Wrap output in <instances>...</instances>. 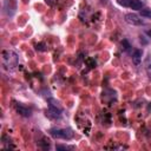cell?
Returning <instances> with one entry per match:
<instances>
[{"label": "cell", "mask_w": 151, "mask_h": 151, "mask_svg": "<svg viewBox=\"0 0 151 151\" xmlns=\"http://www.w3.org/2000/svg\"><path fill=\"white\" fill-rule=\"evenodd\" d=\"M1 60H2V65L6 70L15 68V66H18V63H19L18 54L12 50H4L1 52Z\"/></svg>", "instance_id": "cell-1"}, {"label": "cell", "mask_w": 151, "mask_h": 151, "mask_svg": "<svg viewBox=\"0 0 151 151\" xmlns=\"http://www.w3.org/2000/svg\"><path fill=\"white\" fill-rule=\"evenodd\" d=\"M50 133L57 139H71L73 137V132L70 129H52Z\"/></svg>", "instance_id": "cell-2"}, {"label": "cell", "mask_w": 151, "mask_h": 151, "mask_svg": "<svg viewBox=\"0 0 151 151\" xmlns=\"http://www.w3.org/2000/svg\"><path fill=\"white\" fill-rule=\"evenodd\" d=\"M118 4L124 6V7L136 9V11L143 9V6H144L143 1H140V0H118Z\"/></svg>", "instance_id": "cell-3"}, {"label": "cell", "mask_w": 151, "mask_h": 151, "mask_svg": "<svg viewBox=\"0 0 151 151\" xmlns=\"http://www.w3.org/2000/svg\"><path fill=\"white\" fill-rule=\"evenodd\" d=\"M124 20L129 24V25H132V26H140L144 24V21L134 13H127L124 15Z\"/></svg>", "instance_id": "cell-4"}, {"label": "cell", "mask_w": 151, "mask_h": 151, "mask_svg": "<svg viewBox=\"0 0 151 151\" xmlns=\"http://www.w3.org/2000/svg\"><path fill=\"white\" fill-rule=\"evenodd\" d=\"M17 112L20 116H24V117H29L31 116V111L27 107H25V106H22L20 104H17Z\"/></svg>", "instance_id": "cell-5"}, {"label": "cell", "mask_w": 151, "mask_h": 151, "mask_svg": "<svg viewBox=\"0 0 151 151\" xmlns=\"http://www.w3.org/2000/svg\"><path fill=\"white\" fill-rule=\"evenodd\" d=\"M142 55H143V52L140 50H136L132 54V61L136 64V65H139L140 61H142Z\"/></svg>", "instance_id": "cell-6"}, {"label": "cell", "mask_w": 151, "mask_h": 151, "mask_svg": "<svg viewBox=\"0 0 151 151\" xmlns=\"http://www.w3.org/2000/svg\"><path fill=\"white\" fill-rule=\"evenodd\" d=\"M39 144H40V146H41L42 149H50V139L46 138V137L41 138V140H40Z\"/></svg>", "instance_id": "cell-7"}, {"label": "cell", "mask_w": 151, "mask_h": 151, "mask_svg": "<svg viewBox=\"0 0 151 151\" xmlns=\"http://www.w3.org/2000/svg\"><path fill=\"white\" fill-rule=\"evenodd\" d=\"M140 15L144 18H150L151 19V9L145 8V9H140Z\"/></svg>", "instance_id": "cell-8"}, {"label": "cell", "mask_w": 151, "mask_h": 151, "mask_svg": "<svg viewBox=\"0 0 151 151\" xmlns=\"http://www.w3.org/2000/svg\"><path fill=\"white\" fill-rule=\"evenodd\" d=\"M35 48H37V51H41V52H44V51H46V50H47V48H46V45H45V44H42V42L37 44Z\"/></svg>", "instance_id": "cell-9"}, {"label": "cell", "mask_w": 151, "mask_h": 151, "mask_svg": "<svg viewBox=\"0 0 151 151\" xmlns=\"http://www.w3.org/2000/svg\"><path fill=\"white\" fill-rule=\"evenodd\" d=\"M86 63H87V65H88V67H90V68L96 67V61H94V59L88 58V59H86Z\"/></svg>", "instance_id": "cell-10"}, {"label": "cell", "mask_w": 151, "mask_h": 151, "mask_svg": "<svg viewBox=\"0 0 151 151\" xmlns=\"http://www.w3.org/2000/svg\"><path fill=\"white\" fill-rule=\"evenodd\" d=\"M122 46H124V50H126V51L130 48V44L127 42V40H123L122 41Z\"/></svg>", "instance_id": "cell-11"}, {"label": "cell", "mask_w": 151, "mask_h": 151, "mask_svg": "<svg viewBox=\"0 0 151 151\" xmlns=\"http://www.w3.org/2000/svg\"><path fill=\"white\" fill-rule=\"evenodd\" d=\"M67 149H73V146H66V145H58L57 150H67Z\"/></svg>", "instance_id": "cell-12"}, {"label": "cell", "mask_w": 151, "mask_h": 151, "mask_svg": "<svg viewBox=\"0 0 151 151\" xmlns=\"http://www.w3.org/2000/svg\"><path fill=\"white\" fill-rule=\"evenodd\" d=\"M45 2H46L48 6H54V5L58 2V0H45Z\"/></svg>", "instance_id": "cell-13"}, {"label": "cell", "mask_w": 151, "mask_h": 151, "mask_svg": "<svg viewBox=\"0 0 151 151\" xmlns=\"http://www.w3.org/2000/svg\"><path fill=\"white\" fill-rule=\"evenodd\" d=\"M146 34H147V35L151 38V29H150V31H147V32H146Z\"/></svg>", "instance_id": "cell-14"}]
</instances>
